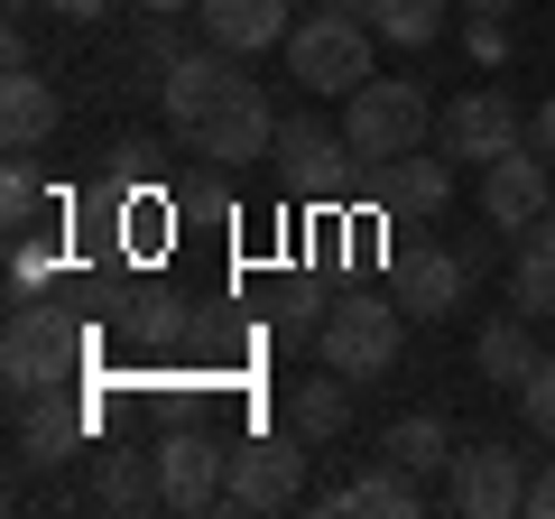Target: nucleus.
<instances>
[{
  "label": "nucleus",
  "instance_id": "f257e3e1",
  "mask_svg": "<svg viewBox=\"0 0 555 519\" xmlns=\"http://www.w3.org/2000/svg\"><path fill=\"white\" fill-rule=\"evenodd\" d=\"M0 380H10V400L75 390L83 380V325L56 298H20L10 306V334H0Z\"/></svg>",
  "mask_w": 555,
  "mask_h": 519
},
{
  "label": "nucleus",
  "instance_id": "f03ea898",
  "mask_svg": "<svg viewBox=\"0 0 555 519\" xmlns=\"http://www.w3.org/2000/svg\"><path fill=\"white\" fill-rule=\"evenodd\" d=\"M315 353L334 362L343 380H361V390H371V380L398 371V353H408V306H398L389 288H352V298H334Z\"/></svg>",
  "mask_w": 555,
  "mask_h": 519
},
{
  "label": "nucleus",
  "instance_id": "7ed1b4c3",
  "mask_svg": "<svg viewBox=\"0 0 555 519\" xmlns=\"http://www.w3.org/2000/svg\"><path fill=\"white\" fill-rule=\"evenodd\" d=\"M371 47H379V28L361 10H315V20L287 28V75L306 93H361L371 84Z\"/></svg>",
  "mask_w": 555,
  "mask_h": 519
},
{
  "label": "nucleus",
  "instance_id": "20e7f679",
  "mask_svg": "<svg viewBox=\"0 0 555 519\" xmlns=\"http://www.w3.org/2000/svg\"><path fill=\"white\" fill-rule=\"evenodd\" d=\"M343 140H352L361 167H389L408 149H426V84L371 75L361 93H343Z\"/></svg>",
  "mask_w": 555,
  "mask_h": 519
},
{
  "label": "nucleus",
  "instance_id": "39448f33",
  "mask_svg": "<svg viewBox=\"0 0 555 519\" xmlns=\"http://www.w3.org/2000/svg\"><path fill=\"white\" fill-rule=\"evenodd\" d=\"M444 501H454L463 519H528V455L518 445H454V464H444Z\"/></svg>",
  "mask_w": 555,
  "mask_h": 519
},
{
  "label": "nucleus",
  "instance_id": "423d86ee",
  "mask_svg": "<svg viewBox=\"0 0 555 519\" xmlns=\"http://www.w3.org/2000/svg\"><path fill=\"white\" fill-rule=\"evenodd\" d=\"M306 501V436H241L232 445V482H222V510H297Z\"/></svg>",
  "mask_w": 555,
  "mask_h": 519
},
{
  "label": "nucleus",
  "instance_id": "0eeeda50",
  "mask_svg": "<svg viewBox=\"0 0 555 519\" xmlns=\"http://www.w3.org/2000/svg\"><path fill=\"white\" fill-rule=\"evenodd\" d=\"M546 214H555V159L537 140L500 149V159L481 167V223H491V232H528V223H546Z\"/></svg>",
  "mask_w": 555,
  "mask_h": 519
},
{
  "label": "nucleus",
  "instance_id": "6e6552de",
  "mask_svg": "<svg viewBox=\"0 0 555 519\" xmlns=\"http://www.w3.org/2000/svg\"><path fill=\"white\" fill-rule=\"evenodd\" d=\"M473 279H481L473 251H444V241H398V251H389V298L408 306V316H426V325L454 316Z\"/></svg>",
  "mask_w": 555,
  "mask_h": 519
},
{
  "label": "nucleus",
  "instance_id": "1a4fd4ad",
  "mask_svg": "<svg viewBox=\"0 0 555 519\" xmlns=\"http://www.w3.org/2000/svg\"><path fill=\"white\" fill-rule=\"evenodd\" d=\"M185 140H195V159H214V167H250V159H269V149H278V112H269V93L241 75L232 93L185 130Z\"/></svg>",
  "mask_w": 555,
  "mask_h": 519
},
{
  "label": "nucleus",
  "instance_id": "9d476101",
  "mask_svg": "<svg viewBox=\"0 0 555 519\" xmlns=\"http://www.w3.org/2000/svg\"><path fill=\"white\" fill-rule=\"evenodd\" d=\"M436 140H444V159H473V167H491L500 149H518V140H528V121H518V102L500 93V84H473V93H454V102H444Z\"/></svg>",
  "mask_w": 555,
  "mask_h": 519
},
{
  "label": "nucleus",
  "instance_id": "9b49d317",
  "mask_svg": "<svg viewBox=\"0 0 555 519\" xmlns=\"http://www.w3.org/2000/svg\"><path fill=\"white\" fill-rule=\"evenodd\" d=\"M158 473H167V510H222V482H232V445L214 427H177L158 445Z\"/></svg>",
  "mask_w": 555,
  "mask_h": 519
},
{
  "label": "nucleus",
  "instance_id": "f8f14e48",
  "mask_svg": "<svg viewBox=\"0 0 555 519\" xmlns=\"http://www.w3.org/2000/svg\"><path fill=\"white\" fill-rule=\"evenodd\" d=\"M232 84H241V56H232V47H214V38H204V47H185V56L167 65V75H158V112L177 121V130H195V121L214 112V102L232 93Z\"/></svg>",
  "mask_w": 555,
  "mask_h": 519
},
{
  "label": "nucleus",
  "instance_id": "ddd939ff",
  "mask_svg": "<svg viewBox=\"0 0 555 519\" xmlns=\"http://www.w3.org/2000/svg\"><path fill=\"white\" fill-rule=\"evenodd\" d=\"M20 408V473H56L65 455H75L83 436H93V418H83L75 390H47V400H10Z\"/></svg>",
  "mask_w": 555,
  "mask_h": 519
},
{
  "label": "nucleus",
  "instance_id": "4468645a",
  "mask_svg": "<svg viewBox=\"0 0 555 519\" xmlns=\"http://www.w3.org/2000/svg\"><path fill=\"white\" fill-rule=\"evenodd\" d=\"M278 177L297 186V195H334L343 186V159H352V140H343L334 121H278Z\"/></svg>",
  "mask_w": 555,
  "mask_h": 519
},
{
  "label": "nucleus",
  "instance_id": "2eb2a0df",
  "mask_svg": "<svg viewBox=\"0 0 555 519\" xmlns=\"http://www.w3.org/2000/svg\"><path fill=\"white\" fill-rule=\"evenodd\" d=\"M315 510H324V519H416V510H426V482H416L408 464L379 455L371 473H352L343 492H324Z\"/></svg>",
  "mask_w": 555,
  "mask_h": 519
},
{
  "label": "nucleus",
  "instance_id": "dca6fc26",
  "mask_svg": "<svg viewBox=\"0 0 555 519\" xmlns=\"http://www.w3.org/2000/svg\"><path fill=\"white\" fill-rule=\"evenodd\" d=\"M371 186H379V204H389L398 223H436L444 204H454V159H426V149H408V159L371 167Z\"/></svg>",
  "mask_w": 555,
  "mask_h": 519
},
{
  "label": "nucleus",
  "instance_id": "f3484780",
  "mask_svg": "<svg viewBox=\"0 0 555 519\" xmlns=\"http://www.w3.org/2000/svg\"><path fill=\"white\" fill-rule=\"evenodd\" d=\"M93 501H102V510H167V473H158V455L102 445V455H93Z\"/></svg>",
  "mask_w": 555,
  "mask_h": 519
},
{
  "label": "nucleus",
  "instance_id": "a211bd4d",
  "mask_svg": "<svg viewBox=\"0 0 555 519\" xmlns=\"http://www.w3.org/2000/svg\"><path fill=\"white\" fill-rule=\"evenodd\" d=\"M47 130H56V84L38 65H10V84H0V140H10V159H28Z\"/></svg>",
  "mask_w": 555,
  "mask_h": 519
},
{
  "label": "nucleus",
  "instance_id": "6ab92c4d",
  "mask_svg": "<svg viewBox=\"0 0 555 519\" xmlns=\"http://www.w3.org/2000/svg\"><path fill=\"white\" fill-rule=\"evenodd\" d=\"M352 400H361V380H343L334 362H324V380H297V390H287V427H297L306 445H334L343 427H352Z\"/></svg>",
  "mask_w": 555,
  "mask_h": 519
},
{
  "label": "nucleus",
  "instance_id": "aec40b11",
  "mask_svg": "<svg viewBox=\"0 0 555 519\" xmlns=\"http://www.w3.org/2000/svg\"><path fill=\"white\" fill-rule=\"evenodd\" d=\"M204 38L232 47V56H259V47L287 38V0H204Z\"/></svg>",
  "mask_w": 555,
  "mask_h": 519
},
{
  "label": "nucleus",
  "instance_id": "412c9836",
  "mask_svg": "<svg viewBox=\"0 0 555 519\" xmlns=\"http://www.w3.org/2000/svg\"><path fill=\"white\" fill-rule=\"evenodd\" d=\"M528 325H537V316H518V306H509V316H491V325H481L473 362H481V380H491V390H518V380L537 371V334H528Z\"/></svg>",
  "mask_w": 555,
  "mask_h": 519
},
{
  "label": "nucleus",
  "instance_id": "4be33fe9",
  "mask_svg": "<svg viewBox=\"0 0 555 519\" xmlns=\"http://www.w3.org/2000/svg\"><path fill=\"white\" fill-rule=\"evenodd\" d=\"M509 306H518V316H555V223H528V232H518Z\"/></svg>",
  "mask_w": 555,
  "mask_h": 519
},
{
  "label": "nucleus",
  "instance_id": "5701e85b",
  "mask_svg": "<svg viewBox=\"0 0 555 519\" xmlns=\"http://www.w3.org/2000/svg\"><path fill=\"white\" fill-rule=\"evenodd\" d=\"M379 455H389V464H408V473L426 482V473H444V464H454V427H444L436 408H416V418H389Z\"/></svg>",
  "mask_w": 555,
  "mask_h": 519
},
{
  "label": "nucleus",
  "instance_id": "b1692460",
  "mask_svg": "<svg viewBox=\"0 0 555 519\" xmlns=\"http://www.w3.org/2000/svg\"><path fill=\"white\" fill-rule=\"evenodd\" d=\"M444 10H454V0H361V20H371L389 47H426L444 28Z\"/></svg>",
  "mask_w": 555,
  "mask_h": 519
},
{
  "label": "nucleus",
  "instance_id": "393cba45",
  "mask_svg": "<svg viewBox=\"0 0 555 519\" xmlns=\"http://www.w3.org/2000/svg\"><path fill=\"white\" fill-rule=\"evenodd\" d=\"M324 316H334V306H324L315 288H278V306H269V334H278V353H306V343L324 334Z\"/></svg>",
  "mask_w": 555,
  "mask_h": 519
},
{
  "label": "nucleus",
  "instance_id": "a878e982",
  "mask_svg": "<svg viewBox=\"0 0 555 519\" xmlns=\"http://www.w3.org/2000/svg\"><path fill=\"white\" fill-rule=\"evenodd\" d=\"M38 214H47V186H38V167H28V159H10V177H0V223H10V241H20Z\"/></svg>",
  "mask_w": 555,
  "mask_h": 519
},
{
  "label": "nucleus",
  "instance_id": "bb28decb",
  "mask_svg": "<svg viewBox=\"0 0 555 519\" xmlns=\"http://www.w3.org/2000/svg\"><path fill=\"white\" fill-rule=\"evenodd\" d=\"M518 418H528L537 445H555V353H537V371L518 380Z\"/></svg>",
  "mask_w": 555,
  "mask_h": 519
},
{
  "label": "nucleus",
  "instance_id": "cd10ccee",
  "mask_svg": "<svg viewBox=\"0 0 555 519\" xmlns=\"http://www.w3.org/2000/svg\"><path fill=\"white\" fill-rule=\"evenodd\" d=\"M528 519H555V455L528 473Z\"/></svg>",
  "mask_w": 555,
  "mask_h": 519
},
{
  "label": "nucleus",
  "instance_id": "c85d7f7f",
  "mask_svg": "<svg viewBox=\"0 0 555 519\" xmlns=\"http://www.w3.org/2000/svg\"><path fill=\"white\" fill-rule=\"evenodd\" d=\"M528 140H537V149H546V159H555V93H546V102H537V112H528Z\"/></svg>",
  "mask_w": 555,
  "mask_h": 519
},
{
  "label": "nucleus",
  "instance_id": "c756f323",
  "mask_svg": "<svg viewBox=\"0 0 555 519\" xmlns=\"http://www.w3.org/2000/svg\"><path fill=\"white\" fill-rule=\"evenodd\" d=\"M47 10H56V20H102L112 0H47Z\"/></svg>",
  "mask_w": 555,
  "mask_h": 519
},
{
  "label": "nucleus",
  "instance_id": "7c9ffc66",
  "mask_svg": "<svg viewBox=\"0 0 555 519\" xmlns=\"http://www.w3.org/2000/svg\"><path fill=\"white\" fill-rule=\"evenodd\" d=\"M139 10H149V20H158V10H204V0H139Z\"/></svg>",
  "mask_w": 555,
  "mask_h": 519
},
{
  "label": "nucleus",
  "instance_id": "2f4dec72",
  "mask_svg": "<svg viewBox=\"0 0 555 519\" xmlns=\"http://www.w3.org/2000/svg\"><path fill=\"white\" fill-rule=\"evenodd\" d=\"M463 10H518V0H463Z\"/></svg>",
  "mask_w": 555,
  "mask_h": 519
},
{
  "label": "nucleus",
  "instance_id": "473e14b6",
  "mask_svg": "<svg viewBox=\"0 0 555 519\" xmlns=\"http://www.w3.org/2000/svg\"><path fill=\"white\" fill-rule=\"evenodd\" d=\"M10 10H20V20H28V10H47V0H10Z\"/></svg>",
  "mask_w": 555,
  "mask_h": 519
}]
</instances>
